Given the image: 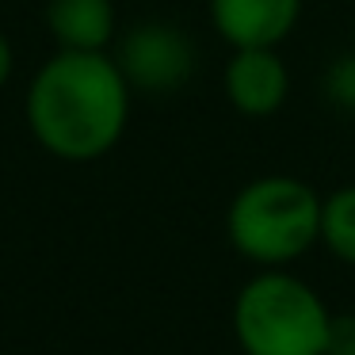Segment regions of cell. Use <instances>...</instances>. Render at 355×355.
<instances>
[{
    "mask_svg": "<svg viewBox=\"0 0 355 355\" xmlns=\"http://www.w3.org/2000/svg\"><path fill=\"white\" fill-rule=\"evenodd\" d=\"M130 80L107 50H58L27 85L31 138L58 161L107 157L130 123Z\"/></svg>",
    "mask_w": 355,
    "mask_h": 355,
    "instance_id": "6da1fadb",
    "label": "cell"
},
{
    "mask_svg": "<svg viewBox=\"0 0 355 355\" xmlns=\"http://www.w3.org/2000/svg\"><path fill=\"white\" fill-rule=\"evenodd\" d=\"M225 237L260 268H286L321 245V195L298 176L248 180L225 210Z\"/></svg>",
    "mask_w": 355,
    "mask_h": 355,
    "instance_id": "7a4b0ae2",
    "label": "cell"
},
{
    "mask_svg": "<svg viewBox=\"0 0 355 355\" xmlns=\"http://www.w3.org/2000/svg\"><path fill=\"white\" fill-rule=\"evenodd\" d=\"M332 313L309 283L263 268L233 298V336L245 355H324Z\"/></svg>",
    "mask_w": 355,
    "mask_h": 355,
    "instance_id": "3957f363",
    "label": "cell"
},
{
    "mask_svg": "<svg viewBox=\"0 0 355 355\" xmlns=\"http://www.w3.org/2000/svg\"><path fill=\"white\" fill-rule=\"evenodd\" d=\"M119 69L126 73L134 92L164 96L176 92L195 73V42L184 27L176 24H138L123 35L115 50Z\"/></svg>",
    "mask_w": 355,
    "mask_h": 355,
    "instance_id": "277c9868",
    "label": "cell"
},
{
    "mask_svg": "<svg viewBox=\"0 0 355 355\" xmlns=\"http://www.w3.org/2000/svg\"><path fill=\"white\" fill-rule=\"evenodd\" d=\"M222 92L245 119H271L291 96V73L279 46H237L222 69Z\"/></svg>",
    "mask_w": 355,
    "mask_h": 355,
    "instance_id": "5b68a950",
    "label": "cell"
},
{
    "mask_svg": "<svg viewBox=\"0 0 355 355\" xmlns=\"http://www.w3.org/2000/svg\"><path fill=\"white\" fill-rule=\"evenodd\" d=\"M302 19V0H210L218 39L237 46H279Z\"/></svg>",
    "mask_w": 355,
    "mask_h": 355,
    "instance_id": "8992f818",
    "label": "cell"
},
{
    "mask_svg": "<svg viewBox=\"0 0 355 355\" xmlns=\"http://www.w3.org/2000/svg\"><path fill=\"white\" fill-rule=\"evenodd\" d=\"M42 19L58 50H107L115 39V0H46Z\"/></svg>",
    "mask_w": 355,
    "mask_h": 355,
    "instance_id": "52a82bcc",
    "label": "cell"
},
{
    "mask_svg": "<svg viewBox=\"0 0 355 355\" xmlns=\"http://www.w3.org/2000/svg\"><path fill=\"white\" fill-rule=\"evenodd\" d=\"M321 245L340 263L355 268V184L336 187L321 199Z\"/></svg>",
    "mask_w": 355,
    "mask_h": 355,
    "instance_id": "ba28073f",
    "label": "cell"
},
{
    "mask_svg": "<svg viewBox=\"0 0 355 355\" xmlns=\"http://www.w3.org/2000/svg\"><path fill=\"white\" fill-rule=\"evenodd\" d=\"M321 88H324V96H329L332 107L355 111V50L344 54V58H336V62L324 69Z\"/></svg>",
    "mask_w": 355,
    "mask_h": 355,
    "instance_id": "9c48e42d",
    "label": "cell"
},
{
    "mask_svg": "<svg viewBox=\"0 0 355 355\" xmlns=\"http://www.w3.org/2000/svg\"><path fill=\"white\" fill-rule=\"evenodd\" d=\"M324 355H355V313H332Z\"/></svg>",
    "mask_w": 355,
    "mask_h": 355,
    "instance_id": "30bf717a",
    "label": "cell"
},
{
    "mask_svg": "<svg viewBox=\"0 0 355 355\" xmlns=\"http://www.w3.org/2000/svg\"><path fill=\"white\" fill-rule=\"evenodd\" d=\"M12 73H16V50H12V39L4 31H0V88L12 80Z\"/></svg>",
    "mask_w": 355,
    "mask_h": 355,
    "instance_id": "8fae6325",
    "label": "cell"
},
{
    "mask_svg": "<svg viewBox=\"0 0 355 355\" xmlns=\"http://www.w3.org/2000/svg\"><path fill=\"white\" fill-rule=\"evenodd\" d=\"M352 50H355V46H352Z\"/></svg>",
    "mask_w": 355,
    "mask_h": 355,
    "instance_id": "7c38bea8",
    "label": "cell"
}]
</instances>
